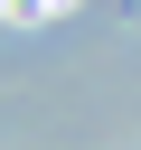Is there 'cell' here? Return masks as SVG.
I'll use <instances>...</instances> for the list:
<instances>
[{"label": "cell", "mask_w": 141, "mask_h": 150, "mask_svg": "<svg viewBox=\"0 0 141 150\" xmlns=\"http://www.w3.org/2000/svg\"><path fill=\"white\" fill-rule=\"evenodd\" d=\"M9 9H19V19H56L66 0H9Z\"/></svg>", "instance_id": "1"}]
</instances>
